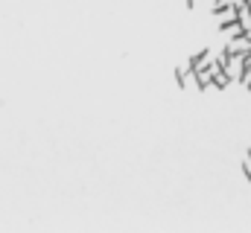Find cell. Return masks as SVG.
Segmentation results:
<instances>
[{"label":"cell","instance_id":"2","mask_svg":"<svg viewBox=\"0 0 251 233\" xmlns=\"http://www.w3.org/2000/svg\"><path fill=\"white\" fill-rule=\"evenodd\" d=\"M225 53H228V56H234V53H243V56H249V53H251V35H249V32H243V35H234V38L225 44Z\"/></svg>","mask_w":251,"mask_h":233},{"label":"cell","instance_id":"5","mask_svg":"<svg viewBox=\"0 0 251 233\" xmlns=\"http://www.w3.org/2000/svg\"><path fill=\"white\" fill-rule=\"evenodd\" d=\"M207 58H210V50L204 47V50H199V53H193V56L187 58V64H190V67H199V64H204Z\"/></svg>","mask_w":251,"mask_h":233},{"label":"cell","instance_id":"6","mask_svg":"<svg viewBox=\"0 0 251 233\" xmlns=\"http://www.w3.org/2000/svg\"><path fill=\"white\" fill-rule=\"evenodd\" d=\"M243 175H246V181H251V163H249V161L243 163Z\"/></svg>","mask_w":251,"mask_h":233},{"label":"cell","instance_id":"4","mask_svg":"<svg viewBox=\"0 0 251 233\" xmlns=\"http://www.w3.org/2000/svg\"><path fill=\"white\" fill-rule=\"evenodd\" d=\"M231 85H234V82H231V79L225 76V70H216V73H213V88L225 91V88H231Z\"/></svg>","mask_w":251,"mask_h":233},{"label":"cell","instance_id":"3","mask_svg":"<svg viewBox=\"0 0 251 233\" xmlns=\"http://www.w3.org/2000/svg\"><path fill=\"white\" fill-rule=\"evenodd\" d=\"M237 21H240V26L251 35V9L246 6V3H240V6H237Z\"/></svg>","mask_w":251,"mask_h":233},{"label":"cell","instance_id":"7","mask_svg":"<svg viewBox=\"0 0 251 233\" xmlns=\"http://www.w3.org/2000/svg\"><path fill=\"white\" fill-rule=\"evenodd\" d=\"M246 6H249V9H251V0H246Z\"/></svg>","mask_w":251,"mask_h":233},{"label":"cell","instance_id":"1","mask_svg":"<svg viewBox=\"0 0 251 233\" xmlns=\"http://www.w3.org/2000/svg\"><path fill=\"white\" fill-rule=\"evenodd\" d=\"M246 67H249V56H243V53L228 56L225 58V64H222V70H225V76H228L231 82H240L243 73H246Z\"/></svg>","mask_w":251,"mask_h":233}]
</instances>
